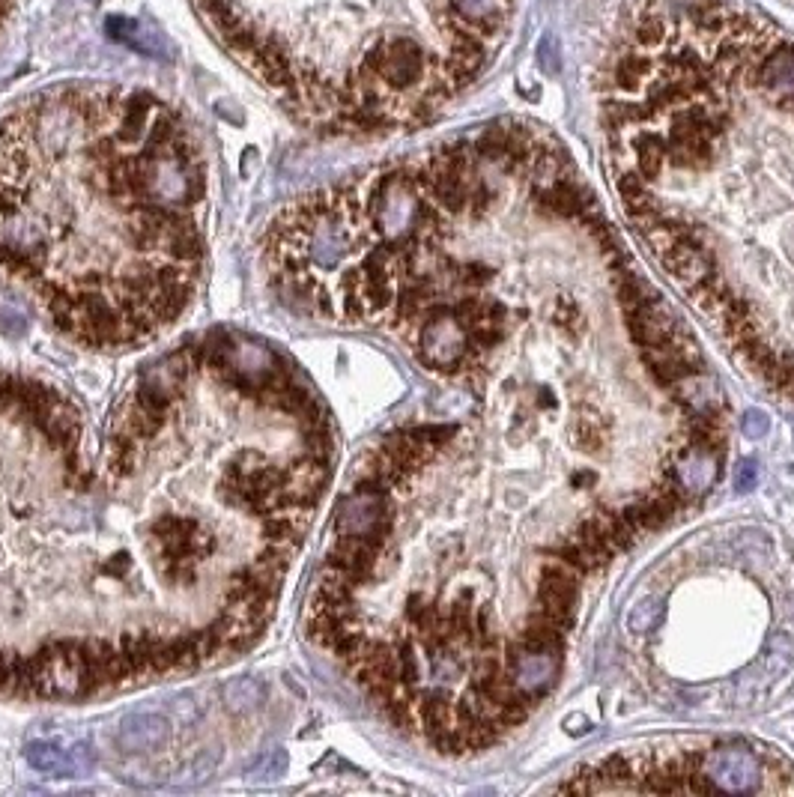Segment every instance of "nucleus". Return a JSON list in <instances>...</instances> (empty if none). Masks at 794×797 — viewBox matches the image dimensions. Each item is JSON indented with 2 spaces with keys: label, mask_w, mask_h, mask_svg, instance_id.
Listing matches in <instances>:
<instances>
[{
  "label": "nucleus",
  "mask_w": 794,
  "mask_h": 797,
  "mask_svg": "<svg viewBox=\"0 0 794 797\" xmlns=\"http://www.w3.org/2000/svg\"><path fill=\"white\" fill-rule=\"evenodd\" d=\"M332 469L326 400L239 329L144 362L105 406L0 368V699L81 702L248 651Z\"/></svg>",
  "instance_id": "1"
},
{
  "label": "nucleus",
  "mask_w": 794,
  "mask_h": 797,
  "mask_svg": "<svg viewBox=\"0 0 794 797\" xmlns=\"http://www.w3.org/2000/svg\"><path fill=\"white\" fill-rule=\"evenodd\" d=\"M209 174L156 93L66 84L0 114V275L84 350L165 335L198 296Z\"/></svg>",
  "instance_id": "2"
},
{
  "label": "nucleus",
  "mask_w": 794,
  "mask_h": 797,
  "mask_svg": "<svg viewBox=\"0 0 794 797\" xmlns=\"http://www.w3.org/2000/svg\"><path fill=\"white\" fill-rule=\"evenodd\" d=\"M221 45L308 129L427 126L502 54L520 0H195Z\"/></svg>",
  "instance_id": "3"
},
{
  "label": "nucleus",
  "mask_w": 794,
  "mask_h": 797,
  "mask_svg": "<svg viewBox=\"0 0 794 797\" xmlns=\"http://www.w3.org/2000/svg\"><path fill=\"white\" fill-rule=\"evenodd\" d=\"M711 792H759V759L747 747H717L705 756Z\"/></svg>",
  "instance_id": "4"
},
{
  "label": "nucleus",
  "mask_w": 794,
  "mask_h": 797,
  "mask_svg": "<svg viewBox=\"0 0 794 797\" xmlns=\"http://www.w3.org/2000/svg\"><path fill=\"white\" fill-rule=\"evenodd\" d=\"M105 30L114 42L144 54V57H153V60H174L177 57V48L174 42L150 21H141V18H126V15H111L105 21Z\"/></svg>",
  "instance_id": "5"
},
{
  "label": "nucleus",
  "mask_w": 794,
  "mask_h": 797,
  "mask_svg": "<svg viewBox=\"0 0 794 797\" xmlns=\"http://www.w3.org/2000/svg\"><path fill=\"white\" fill-rule=\"evenodd\" d=\"M168 720L153 711H132L117 726V750L126 756L159 753L168 741Z\"/></svg>",
  "instance_id": "6"
},
{
  "label": "nucleus",
  "mask_w": 794,
  "mask_h": 797,
  "mask_svg": "<svg viewBox=\"0 0 794 797\" xmlns=\"http://www.w3.org/2000/svg\"><path fill=\"white\" fill-rule=\"evenodd\" d=\"M24 759L30 768H36L39 774H51V777H78L87 771V762L78 759V750H63V747L45 744V741L27 744Z\"/></svg>",
  "instance_id": "7"
},
{
  "label": "nucleus",
  "mask_w": 794,
  "mask_h": 797,
  "mask_svg": "<svg viewBox=\"0 0 794 797\" xmlns=\"http://www.w3.org/2000/svg\"><path fill=\"white\" fill-rule=\"evenodd\" d=\"M221 696H224V705L230 711H254L263 699V684L257 678H233L221 687Z\"/></svg>",
  "instance_id": "8"
},
{
  "label": "nucleus",
  "mask_w": 794,
  "mask_h": 797,
  "mask_svg": "<svg viewBox=\"0 0 794 797\" xmlns=\"http://www.w3.org/2000/svg\"><path fill=\"white\" fill-rule=\"evenodd\" d=\"M660 618H663V603L654 598H645L627 612V627L633 633H648V630H654L660 624Z\"/></svg>",
  "instance_id": "9"
},
{
  "label": "nucleus",
  "mask_w": 794,
  "mask_h": 797,
  "mask_svg": "<svg viewBox=\"0 0 794 797\" xmlns=\"http://www.w3.org/2000/svg\"><path fill=\"white\" fill-rule=\"evenodd\" d=\"M577 445H580V451L583 454H597L600 448H603V424H600V418H595V415H586V418H580V424H577Z\"/></svg>",
  "instance_id": "10"
},
{
  "label": "nucleus",
  "mask_w": 794,
  "mask_h": 797,
  "mask_svg": "<svg viewBox=\"0 0 794 797\" xmlns=\"http://www.w3.org/2000/svg\"><path fill=\"white\" fill-rule=\"evenodd\" d=\"M553 320L565 335H577L580 332V305L571 296H559L556 308H553Z\"/></svg>",
  "instance_id": "11"
},
{
  "label": "nucleus",
  "mask_w": 794,
  "mask_h": 797,
  "mask_svg": "<svg viewBox=\"0 0 794 797\" xmlns=\"http://www.w3.org/2000/svg\"><path fill=\"white\" fill-rule=\"evenodd\" d=\"M792 654H794V645L786 633H780V636L771 639V660H777V669H774V672H786L789 663H792Z\"/></svg>",
  "instance_id": "12"
},
{
  "label": "nucleus",
  "mask_w": 794,
  "mask_h": 797,
  "mask_svg": "<svg viewBox=\"0 0 794 797\" xmlns=\"http://www.w3.org/2000/svg\"><path fill=\"white\" fill-rule=\"evenodd\" d=\"M741 427H744V433H747L750 439H762V436L771 430V421H768V415H765L762 409H750V412L744 415Z\"/></svg>",
  "instance_id": "13"
},
{
  "label": "nucleus",
  "mask_w": 794,
  "mask_h": 797,
  "mask_svg": "<svg viewBox=\"0 0 794 797\" xmlns=\"http://www.w3.org/2000/svg\"><path fill=\"white\" fill-rule=\"evenodd\" d=\"M756 484H759V466H756V460L741 463L738 472H735V487H738L741 493H747V490H753Z\"/></svg>",
  "instance_id": "14"
},
{
  "label": "nucleus",
  "mask_w": 794,
  "mask_h": 797,
  "mask_svg": "<svg viewBox=\"0 0 794 797\" xmlns=\"http://www.w3.org/2000/svg\"><path fill=\"white\" fill-rule=\"evenodd\" d=\"M9 6H12V0H0V21L6 18V12H9Z\"/></svg>",
  "instance_id": "15"
},
{
  "label": "nucleus",
  "mask_w": 794,
  "mask_h": 797,
  "mask_svg": "<svg viewBox=\"0 0 794 797\" xmlns=\"http://www.w3.org/2000/svg\"><path fill=\"white\" fill-rule=\"evenodd\" d=\"M90 3H102V0H90Z\"/></svg>",
  "instance_id": "16"
}]
</instances>
